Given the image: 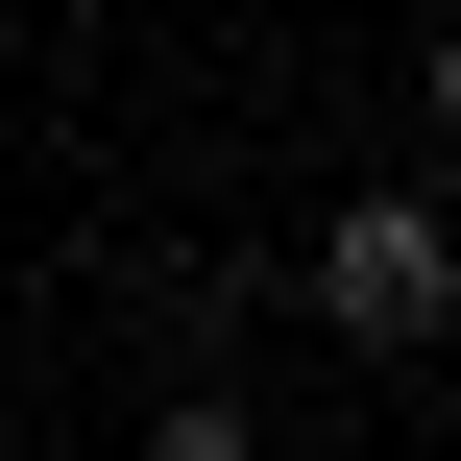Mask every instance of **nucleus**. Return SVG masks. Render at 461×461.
Returning <instances> with one entry per match:
<instances>
[{"instance_id": "nucleus-1", "label": "nucleus", "mask_w": 461, "mask_h": 461, "mask_svg": "<svg viewBox=\"0 0 461 461\" xmlns=\"http://www.w3.org/2000/svg\"><path fill=\"white\" fill-rule=\"evenodd\" d=\"M316 316H340L365 365H413V340L461 316V243L413 219V194H340V219H316Z\"/></svg>"}, {"instance_id": "nucleus-2", "label": "nucleus", "mask_w": 461, "mask_h": 461, "mask_svg": "<svg viewBox=\"0 0 461 461\" xmlns=\"http://www.w3.org/2000/svg\"><path fill=\"white\" fill-rule=\"evenodd\" d=\"M146 461H267V438H243L219 389H170V413H146Z\"/></svg>"}]
</instances>
